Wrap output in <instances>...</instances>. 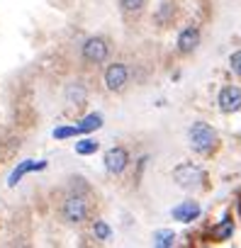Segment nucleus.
<instances>
[{
    "instance_id": "obj_8",
    "label": "nucleus",
    "mask_w": 241,
    "mask_h": 248,
    "mask_svg": "<svg viewBox=\"0 0 241 248\" xmlns=\"http://www.w3.org/2000/svg\"><path fill=\"white\" fill-rule=\"evenodd\" d=\"M200 44V27L197 25H188L183 27V32L178 34V51L180 54H190L195 51Z\"/></svg>"
},
{
    "instance_id": "obj_14",
    "label": "nucleus",
    "mask_w": 241,
    "mask_h": 248,
    "mask_svg": "<svg viewBox=\"0 0 241 248\" xmlns=\"http://www.w3.org/2000/svg\"><path fill=\"white\" fill-rule=\"evenodd\" d=\"M95 151H97V141L95 139H83V141L76 144V154H80V156H90Z\"/></svg>"
},
{
    "instance_id": "obj_12",
    "label": "nucleus",
    "mask_w": 241,
    "mask_h": 248,
    "mask_svg": "<svg viewBox=\"0 0 241 248\" xmlns=\"http://www.w3.org/2000/svg\"><path fill=\"white\" fill-rule=\"evenodd\" d=\"M102 127V117L100 114H88L85 119H80L78 124V134H88V132H95Z\"/></svg>"
},
{
    "instance_id": "obj_13",
    "label": "nucleus",
    "mask_w": 241,
    "mask_h": 248,
    "mask_svg": "<svg viewBox=\"0 0 241 248\" xmlns=\"http://www.w3.org/2000/svg\"><path fill=\"white\" fill-rule=\"evenodd\" d=\"M119 8L125 15H139L146 8V0H119Z\"/></svg>"
},
{
    "instance_id": "obj_10",
    "label": "nucleus",
    "mask_w": 241,
    "mask_h": 248,
    "mask_svg": "<svg viewBox=\"0 0 241 248\" xmlns=\"http://www.w3.org/2000/svg\"><path fill=\"white\" fill-rule=\"evenodd\" d=\"M197 217H200V207H197L195 202H183V204H178V207L173 209V219H176V221H183V224L195 221Z\"/></svg>"
},
{
    "instance_id": "obj_16",
    "label": "nucleus",
    "mask_w": 241,
    "mask_h": 248,
    "mask_svg": "<svg viewBox=\"0 0 241 248\" xmlns=\"http://www.w3.org/2000/svg\"><path fill=\"white\" fill-rule=\"evenodd\" d=\"M173 231H159L154 236V246H173Z\"/></svg>"
},
{
    "instance_id": "obj_3",
    "label": "nucleus",
    "mask_w": 241,
    "mask_h": 248,
    "mask_svg": "<svg viewBox=\"0 0 241 248\" xmlns=\"http://www.w3.org/2000/svg\"><path fill=\"white\" fill-rule=\"evenodd\" d=\"M80 54H83V61L85 63H105V59L110 56V42L105 37H88L80 46Z\"/></svg>"
},
{
    "instance_id": "obj_15",
    "label": "nucleus",
    "mask_w": 241,
    "mask_h": 248,
    "mask_svg": "<svg viewBox=\"0 0 241 248\" xmlns=\"http://www.w3.org/2000/svg\"><path fill=\"white\" fill-rule=\"evenodd\" d=\"M93 233H95V238H100V241H105V238H110V233H112V229L105 224V221H95L93 224Z\"/></svg>"
},
{
    "instance_id": "obj_7",
    "label": "nucleus",
    "mask_w": 241,
    "mask_h": 248,
    "mask_svg": "<svg viewBox=\"0 0 241 248\" xmlns=\"http://www.w3.org/2000/svg\"><path fill=\"white\" fill-rule=\"evenodd\" d=\"M217 102H219V109H222L224 114L239 112V109H241V88H239V85H226V88H222Z\"/></svg>"
},
{
    "instance_id": "obj_4",
    "label": "nucleus",
    "mask_w": 241,
    "mask_h": 248,
    "mask_svg": "<svg viewBox=\"0 0 241 248\" xmlns=\"http://www.w3.org/2000/svg\"><path fill=\"white\" fill-rule=\"evenodd\" d=\"M205 170L200 168V166H195V163H180L176 170H173V180L180 185V187H200L202 183H205Z\"/></svg>"
},
{
    "instance_id": "obj_2",
    "label": "nucleus",
    "mask_w": 241,
    "mask_h": 248,
    "mask_svg": "<svg viewBox=\"0 0 241 248\" xmlns=\"http://www.w3.org/2000/svg\"><path fill=\"white\" fill-rule=\"evenodd\" d=\"M188 139H190L193 151H197V154H202V156L212 154V151L217 149V144H219L217 132L209 127L207 122H195L193 127H190V132H188Z\"/></svg>"
},
{
    "instance_id": "obj_17",
    "label": "nucleus",
    "mask_w": 241,
    "mask_h": 248,
    "mask_svg": "<svg viewBox=\"0 0 241 248\" xmlns=\"http://www.w3.org/2000/svg\"><path fill=\"white\" fill-rule=\"evenodd\" d=\"M231 231H234V226H231V219L226 217V219H224V226H222V224L217 226V238H219V241H224V238H229V236H231Z\"/></svg>"
},
{
    "instance_id": "obj_11",
    "label": "nucleus",
    "mask_w": 241,
    "mask_h": 248,
    "mask_svg": "<svg viewBox=\"0 0 241 248\" xmlns=\"http://www.w3.org/2000/svg\"><path fill=\"white\" fill-rule=\"evenodd\" d=\"M173 17H176V3H173V0H163L161 8L156 10V22L166 27V25L173 22Z\"/></svg>"
},
{
    "instance_id": "obj_19",
    "label": "nucleus",
    "mask_w": 241,
    "mask_h": 248,
    "mask_svg": "<svg viewBox=\"0 0 241 248\" xmlns=\"http://www.w3.org/2000/svg\"><path fill=\"white\" fill-rule=\"evenodd\" d=\"M229 66H231V71H234L236 76H241V49L231 54V59H229Z\"/></svg>"
},
{
    "instance_id": "obj_6",
    "label": "nucleus",
    "mask_w": 241,
    "mask_h": 248,
    "mask_svg": "<svg viewBox=\"0 0 241 248\" xmlns=\"http://www.w3.org/2000/svg\"><path fill=\"white\" fill-rule=\"evenodd\" d=\"M129 166V151L125 146H114L110 151H105V170L112 173V175H119L125 173Z\"/></svg>"
},
{
    "instance_id": "obj_1",
    "label": "nucleus",
    "mask_w": 241,
    "mask_h": 248,
    "mask_svg": "<svg viewBox=\"0 0 241 248\" xmlns=\"http://www.w3.org/2000/svg\"><path fill=\"white\" fill-rule=\"evenodd\" d=\"M90 209H93V204H90V197H88V187H80V190L73 187L61 202V219L66 224L78 226L90 217Z\"/></svg>"
},
{
    "instance_id": "obj_9",
    "label": "nucleus",
    "mask_w": 241,
    "mask_h": 248,
    "mask_svg": "<svg viewBox=\"0 0 241 248\" xmlns=\"http://www.w3.org/2000/svg\"><path fill=\"white\" fill-rule=\"evenodd\" d=\"M44 168H47V161H25V163H20V166L13 170L8 185H17V183L22 180V175H27V173H32V170H44Z\"/></svg>"
},
{
    "instance_id": "obj_5",
    "label": "nucleus",
    "mask_w": 241,
    "mask_h": 248,
    "mask_svg": "<svg viewBox=\"0 0 241 248\" xmlns=\"http://www.w3.org/2000/svg\"><path fill=\"white\" fill-rule=\"evenodd\" d=\"M129 83V68L122 61H114L105 68V85L110 93H122Z\"/></svg>"
},
{
    "instance_id": "obj_18",
    "label": "nucleus",
    "mask_w": 241,
    "mask_h": 248,
    "mask_svg": "<svg viewBox=\"0 0 241 248\" xmlns=\"http://www.w3.org/2000/svg\"><path fill=\"white\" fill-rule=\"evenodd\" d=\"M78 134V127H59L54 129V139H68V137H76Z\"/></svg>"
}]
</instances>
